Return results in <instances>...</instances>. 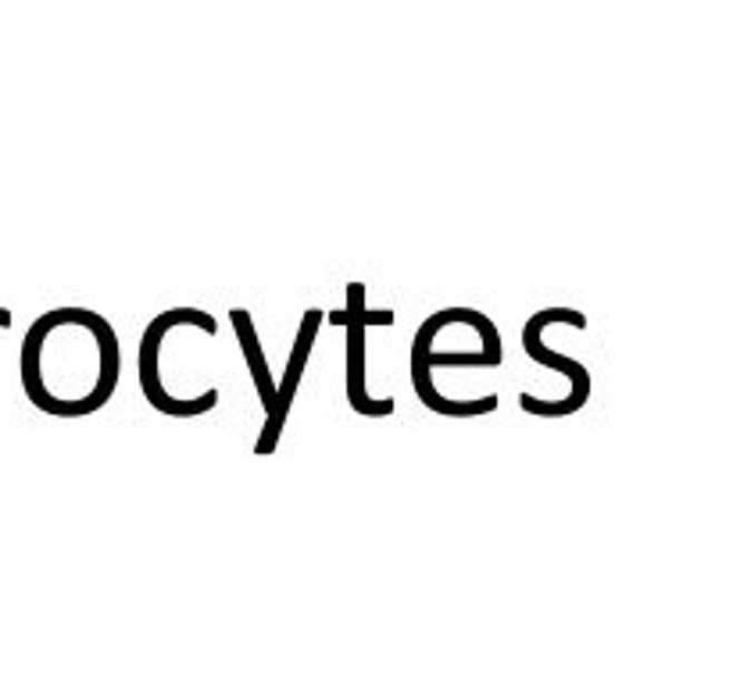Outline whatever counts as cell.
Returning <instances> with one entry per match:
<instances>
[{
    "label": "cell",
    "instance_id": "cell-1",
    "mask_svg": "<svg viewBox=\"0 0 733 686\" xmlns=\"http://www.w3.org/2000/svg\"><path fill=\"white\" fill-rule=\"evenodd\" d=\"M118 372V336L90 307H55L32 322L22 340V390L43 415H94L115 398Z\"/></svg>",
    "mask_w": 733,
    "mask_h": 686
},
{
    "label": "cell",
    "instance_id": "cell-2",
    "mask_svg": "<svg viewBox=\"0 0 733 686\" xmlns=\"http://www.w3.org/2000/svg\"><path fill=\"white\" fill-rule=\"evenodd\" d=\"M555 322H569L576 325V330H587V315L576 312V307H544V312H537L530 322L522 325V351L530 362L551 369V372H561L566 380L573 383L569 398L561 401H537L534 393H519V408L526 411V415H537V419H566V415H576L579 408L587 404L590 398V372L584 362H576V357L569 354H558L551 351L548 343H544V330Z\"/></svg>",
    "mask_w": 733,
    "mask_h": 686
},
{
    "label": "cell",
    "instance_id": "cell-3",
    "mask_svg": "<svg viewBox=\"0 0 733 686\" xmlns=\"http://www.w3.org/2000/svg\"><path fill=\"white\" fill-rule=\"evenodd\" d=\"M333 325H344L348 330V401L358 415L365 419H387L398 411L394 398H372L369 383H365V340L372 325H394V312L383 307V312H369L365 304V283H351L348 286V307L344 312L330 315Z\"/></svg>",
    "mask_w": 733,
    "mask_h": 686
},
{
    "label": "cell",
    "instance_id": "cell-4",
    "mask_svg": "<svg viewBox=\"0 0 733 686\" xmlns=\"http://www.w3.org/2000/svg\"><path fill=\"white\" fill-rule=\"evenodd\" d=\"M501 362H505V351H501L498 333L476 340V343H469V347L440 351L437 343L430 340V333L419 325L416 340H412V386H416V398L422 404L433 401V372L437 369H501Z\"/></svg>",
    "mask_w": 733,
    "mask_h": 686
},
{
    "label": "cell",
    "instance_id": "cell-5",
    "mask_svg": "<svg viewBox=\"0 0 733 686\" xmlns=\"http://www.w3.org/2000/svg\"><path fill=\"white\" fill-rule=\"evenodd\" d=\"M233 318V330H236V340H241V351H244V362L251 369V383H254V393H258V401L265 404V429L262 437L254 440V454L258 458H268L272 451L280 448V437H283V419H280V383L272 380L268 372V357H265V347L258 340V330H254V318L247 307H233L229 312Z\"/></svg>",
    "mask_w": 733,
    "mask_h": 686
},
{
    "label": "cell",
    "instance_id": "cell-6",
    "mask_svg": "<svg viewBox=\"0 0 733 686\" xmlns=\"http://www.w3.org/2000/svg\"><path fill=\"white\" fill-rule=\"evenodd\" d=\"M322 322H326V312H319V307H309V312L301 315L294 351H290V357H286V372H283V383H280V419L283 422L290 415V404H294V398H297L301 375H304V365H309V357H312V347H315V336L322 330Z\"/></svg>",
    "mask_w": 733,
    "mask_h": 686
},
{
    "label": "cell",
    "instance_id": "cell-7",
    "mask_svg": "<svg viewBox=\"0 0 733 686\" xmlns=\"http://www.w3.org/2000/svg\"><path fill=\"white\" fill-rule=\"evenodd\" d=\"M8 325H11V312L8 307H0V330H8Z\"/></svg>",
    "mask_w": 733,
    "mask_h": 686
}]
</instances>
